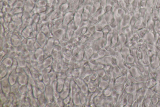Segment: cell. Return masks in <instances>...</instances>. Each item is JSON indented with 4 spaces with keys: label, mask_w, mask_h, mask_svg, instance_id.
<instances>
[{
    "label": "cell",
    "mask_w": 160,
    "mask_h": 107,
    "mask_svg": "<svg viewBox=\"0 0 160 107\" xmlns=\"http://www.w3.org/2000/svg\"><path fill=\"white\" fill-rule=\"evenodd\" d=\"M103 17L106 19L108 24L110 25L113 20V13L112 11L108 12L104 14Z\"/></svg>",
    "instance_id": "cell-2"
},
{
    "label": "cell",
    "mask_w": 160,
    "mask_h": 107,
    "mask_svg": "<svg viewBox=\"0 0 160 107\" xmlns=\"http://www.w3.org/2000/svg\"><path fill=\"white\" fill-rule=\"evenodd\" d=\"M153 11L152 14V16L154 20H156L159 19L158 18V10L153 8Z\"/></svg>",
    "instance_id": "cell-6"
},
{
    "label": "cell",
    "mask_w": 160,
    "mask_h": 107,
    "mask_svg": "<svg viewBox=\"0 0 160 107\" xmlns=\"http://www.w3.org/2000/svg\"><path fill=\"white\" fill-rule=\"evenodd\" d=\"M154 0H147L146 8L147 9L154 7Z\"/></svg>",
    "instance_id": "cell-7"
},
{
    "label": "cell",
    "mask_w": 160,
    "mask_h": 107,
    "mask_svg": "<svg viewBox=\"0 0 160 107\" xmlns=\"http://www.w3.org/2000/svg\"><path fill=\"white\" fill-rule=\"evenodd\" d=\"M146 3L147 0H141V3L140 5V8L142 7H146Z\"/></svg>",
    "instance_id": "cell-10"
},
{
    "label": "cell",
    "mask_w": 160,
    "mask_h": 107,
    "mask_svg": "<svg viewBox=\"0 0 160 107\" xmlns=\"http://www.w3.org/2000/svg\"></svg>",
    "instance_id": "cell-14"
},
{
    "label": "cell",
    "mask_w": 160,
    "mask_h": 107,
    "mask_svg": "<svg viewBox=\"0 0 160 107\" xmlns=\"http://www.w3.org/2000/svg\"><path fill=\"white\" fill-rule=\"evenodd\" d=\"M141 0H134V1L131 4L133 11L136 9L140 8V5L141 3Z\"/></svg>",
    "instance_id": "cell-3"
},
{
    "label": "cell",
    "mask_w": 160,
    "mask_h": 107,
    "mask_svg": "<svg viewBox=\"0 0 160 107\" xmlns=\"http://www.w3.org/2000/svg\"><path fill=\"white\" fill-rule=\"evenodd\" d=\"M124 1H125V2H126L127 5H129V0H124Z\"/></svg>",
    "instance_id": "cell-12"
},
{
    "label": "cell",
    "mask_w": 160,
    "mask_h": 107,
    "mask_svg": "<svg viewBox=\"0 0 160 107\" xmlns=\"http://www.w3.org/2000/svg\"><path fill=\"white\" fill-rule=\"evenodd\" d=\"M119 6H120V8L125 10L126 11L127 13H128V11H127V7L128 5H127L126 2L124 1V0H122L121 1L118 2Z\"/></svg>",
    "instance_id": "cell-4"
},
{
    "label": "cell",
    "mask_w": 160,
    "mask_h": 107,
    "mask_svg": "<svg viewBox=\"0 0 160 107\" xmlns=\"http://www.w3.org/2000/svg\"><path fill=\"white\" fill-rule=\"evenodd\" d=\"M100 8H101V5L100 1H94L93 3L90 10V15L91 16H93Z\"/></svg>",
    "instance_id": "cell-1"
},
{
    "label": "cell",
    "mask_w": 160,
    "mask_h": 107,
    "mask_svg": "<svg viewBox=\"0 0 160 107\" xmlns=\"http://www.w3.org/2000/svg\"><path fill=\"white\" fill-rule=\"evenodd\" d=\"M134 1V0H129V4L131 5Z\"/></svg>",
    "instance_id": "cell-11"
},
{
    "label": "cell",
    "mask_w": 160,
    "mask_h": 107,
    "mask_svg": "<svg viewBox=\"0 0 160 107\" xmlns=\"http://www.w3.org/2000/svg\"><path fill=\"white\" fill-rule=\"evenodd\" d=\"M153 8H155L157 10L160 9V0H157L156 2L155 5H154Z\"/></svg>",
    "instance_id": "cell-9"
},
{
    "label": "cell",
    "mask_w": 160,
    "mask_h": 107,
    "mask_svg": "<svg viewBox=\"0 0 160 107\" xmlns=\"http://www.w3.org/2000/svg\"><path fill=\"white\" fill-rule=\"evenodd\" d=\"M147 9L146 7H142L140 8L139 11V14H140V17L142 18H145V16L146 15L147 12Z\"/></svg>",
    "instance_id": "cell-5"
},
{
    "label": "cell",
    "mask_w": 160,
    "mask_h": 107,
    "mask_svg": "<svg viewBox=\"0 0 160 107\" xmlns=\"http://www.w3.org/2000/svg\"><path fill=\"white\" fill-rule=\"evenodd\" d=\"M156 1H157V0H154V6L155 5L156 2Z\"/></svg>",
    "instance_id": "cell-13"
},
{
    "label": "cell",
    "mask_w": 160,
    "mask_h": 107,
    "mask_svg": "<svg viewBox=\"0 0 160 107\" xmlns=\"http://www.w3.org/2000/svg\"><path fill=\"white\" fill-rule=\"evenodd\" d=\"M100 3L101 5V8L105 10L107 5V0H100Z\"/></svg>",
    "instance_id": "cell-8"
}]
</instances>
